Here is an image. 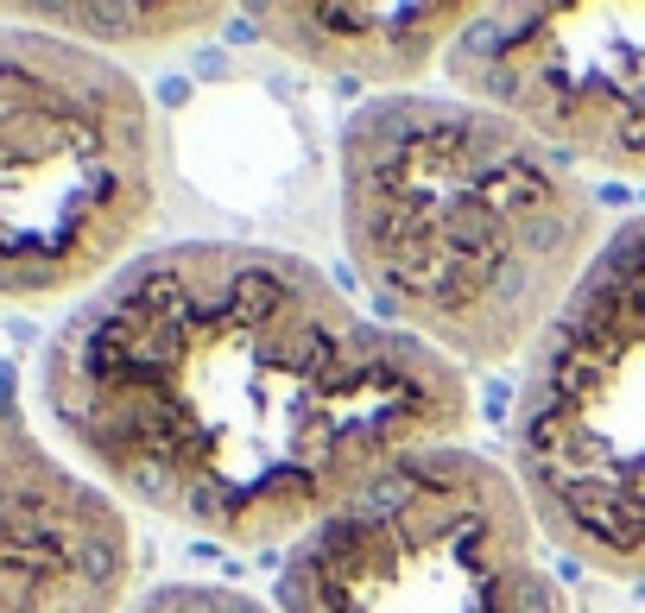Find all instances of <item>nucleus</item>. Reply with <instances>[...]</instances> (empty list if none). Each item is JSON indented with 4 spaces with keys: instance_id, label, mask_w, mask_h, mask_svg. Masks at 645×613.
I'll return each mask as SVG.
<instances>
[{
    "instance_id": "f257e3e1",
    "label": "nucleus",
    "mask_w": 645,
    "mask_h": 613,
    "mask_svg": "<svg viewBox=\"0 0 645 613\" xmlns=\"http://www.w3.org/2000/svg\"><path fill=\"white\" fill-rule=\"evenodd\" d=\"M45 412L82 468L228 551L304 544L387 475L462 443L469 379L254 240L134 254L45 348Z\"/></svg>"
},
{
    "instance_id": "f03ea898",
    "label": "nucleus",
    "mask_w": 645,
    "mask_h": 613,
    "mask_svg": "<svg viewBox=\"0 0 645 613\" xmlns=\"http://www.w3.org/2000/svg\"><path fill=\"white\" fill-rule=\"evenodd\" d=\"M335 216L373 317L456 367L531 355L607 247L583 171L456 89L354 108Z\"/></svg>"
},
{
    "instance_id": "7ed1b4c3",
    "label": "nucleus",
    "mask_w": 645,
    "mask_h": 613,
    "mask_svg": "<svg viewBox=\"0 0 645 613\" xmlns=\"http://www.w3.org/2000/svg\"><path fill=\"white\" fill-rule=\"evenodd\" d=\"M165 197V134L108 51L0 26V297L96 291Z\"/></svg>"
},
{
    "instance_id": "20e7f679",
    "label": "nucleus",
    "mask_w": 645,
    "mask_h": 613,
    "mask_svg": "<svg viewBox=\"0 0 645 613\" xmlns=\"http://www.w3.org/2000/svg\"><path fill=\"white\" fill-rule=\"evenodd\" d=\"M507 475L545 544L645 589V216L607 235L531 348Z\"/></svg>"
},
{
    "instance_id": "39448f33",
    "label": "nucleus",
    "mask_w": 645,
    "mask_h": 613,
    "mask_svg": "<svg viewBox=\"0 0 645 613\" xmlns=\"http://www.w3.org/2000/svg\"><path fill=\"white\" fill-rule=\"evenodd\" d=\"M278 613H569V601L512 475L450 443L304 537Z\"/></svg>"
},
{
    "instance_id": "423d86ee",
    "label": "nucleus",
    "mask_w": 645,
    "mask_h": 613,
    "mask_svg": "<svg viewBox=\"0 0 645 613\" xmlns=\"http://www.w3.org/2000/svg\"><path fill=\"white\" fill-rule=\"evenodd\" d=\"M134 582L120 494L51 449L0 379V613H134Z\"/></svg>"
},
{
    "instance_id": "0eeeda50",
    "label": "nucleus",
    "mask_w": 645,
    "mask_h": 613,
    "mask_svg": "<svg viewBox=\"0 0 645 613\" xmlns=\"http://www.w3.org/2000/svg\"><path fill=\"white\" fill-rule=\"evenodd\" d=\"M475 7H254L266 45L316 77L373 82L399 96L424 70L450 63Z\"/></svg>"
},
{
    "instance_id": "6e6552de",
    "label": "nucleus",
    "mask_w": 645,
    "mask_h": 613,
    "mask_svg": "<svg viewBox=\"0 0 645 613\" xmlns=\"http://www.w3.org/2000/svg\"><path fill=\"white\" fill-rule=\"evenodd\" d=\"M26 26H45L58 39H77L89 51L101 45H172L222 20V7H32Z\"/></svg>"
},
{
    "instance_id": "1a4fd4ad",
    "label": "nucleus",
    "mask_w": 645,
    "mask_h": 613,
    "mask_svg": "<svg viewBox=\"0 0 645 613\" xmlns=\"http://www.w3.org/2000/svg\"><path fill=\"white\" fill-rule=\"evenodd\" d=\"M134 613H273V607H260V601H247V594H235V589L177 582V589H153Z\"/></svg>"
}]
</instances>
